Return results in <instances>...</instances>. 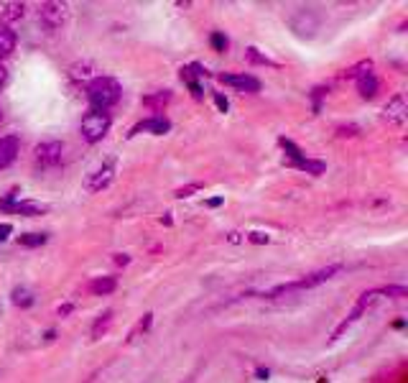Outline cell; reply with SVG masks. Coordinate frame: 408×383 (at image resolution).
I'll list each match as a JSON object with an SVG mask.
<instances>
[{"mask_svg":"<svg viewBox=\"0 0 408 383\" xmlns=\"http://www.w3.org/2000/svg\"><path fill=\"white\" fill-rule=\"evenodd\" d=\"M87 100L92 105V110H110L112 105L120 100V84L112 77H94L87 84Z\"/></svg>","mask_w":408,"mask_h":383,"instance_id":"obj_1","label":"cell"},{"mask_svg":"<svg viewBox=\"0 0 408 383\" xmlns=\"http://www.w3.org/2000/svg\"><path fill=\"white\" fill-rule=\"evenodd\" d=\"M342 269H344L342 263H329V266H324V269H319V271H314V273H309V276L294 281V284H281V286H276V289H270L266 297H268V299H276V297H281V294H291V291H301V289H314V286H319V284L329 281L332 276H337Z\"/></svg>","mask_w":408,"mask_h":383,"instance_id":"obj_2","label":"cell"},{"mask_svg":"<svg viewBox=\"0 0 408 383\" xmlns=\"http://www.w3.org/2000/svg\"><path fill=\"white\" fill-rule=\"evenodd\" d=\"M110 115L105 110H90L87 115L82 118V125H79V131H82V138L87 143H97L107 136L110 131Z\"/></svg>","mask_w":408,"mask_h":383,"instance_id":"obj_3","label":"cell"},{"mask_svg":"<svg viewBox=\"0 0 408 383\" xmlns=\"http://www.w3.org/2000/svg\"><path fill=\"white\" fill-rule=\"evenodd\" d=\"M288 26L291 31L296 34L298 38H311L319 31L322 26V18H319V13L311 8H298L291 18H288Z\"/></svg>","mask_w":408,"mask_h":383,"instance_id":"obj_4","label":"cell"},{"mask_svg":"<svg viewBox=\"0 0 408 383\" xmlns=\"http://www.w3.org/2000/svg\"><path fill=\"white\" fill-rule=\"evenodd\" d=\"M69 18V8L66 3H44L38 8V23L47 28V31H56L62 28Z\"/></svg>","mask_w":408,"mask_h":383,"instance_id":"obj_5","label":"cell"},{"mask_svg":"<svg viewBox=\"0 0 408 383\" xmlns=\"http://www.w3.org/2000/svg\"><path fill=\"white\" fill-rule=\"evenodd\" d=\"M34 159H36V164L41 169H54L64 159V146L59 140H44L34 151Z\"/></svg>","mask_w":408,"mask_h":383,"instance_id":"obj_6","label":"cell"},{"mask_svg":"<svg viewBox=\"0 0 408 383\" xmlns=\"http://www.w3.org/2000/svg\"><path fill=\"white\" fill-rule=\"evenodd\" d=\"M112 179H115V161H107V164H102L100 169H94V171L87 174L84 189H87V192H102Z\"/></svg>","mask_w":408,"mask_h":383,"instance_id":"obj_7","label":"cell"},{"mask_svg":"<svg viewBox=\"0 0 408 383\" xmlns=\"http://www.w3.org/2000/svg\"><path fill=\"white\" fill-rule=\"evenodd\" d=\"M378 297H381V291H368V294H362L360 301H357V304H355V309H353V312H350V317L344 319L342 325H340V328L334 330V335H332L334 340H337V337H342L344 330L350 328V325H355V322H357V319H360L362 314H365V309L370 307V304H372V301H375V299H378Z\"/></svg>","mask_w":408,"mask_h":383,"instance_id":"obj_8","label":"cell"},{"mask_svg":"<svg viewBox=\"0 0 408 383\" xmlns=\"http://www.w3.org/2000/svg\"><path fill=\"white\" fill-rule=\"evenodd\" d=\"M408 115V105H406V97L403 95H393L385 108H383V118L388 123H403Z\"/></svg>","mask_w":408,"mask_h":383,"instance_id":"obj_9","label":"cell"},{"mask_svg":"<svg viewBox=\"0 0 408 383\" xmlns=\"http://www.w3.org/2000/svg\"><path fill=\"white\" fill-rule=\"evenodd\" d=\"M3 210H13V212H18V215H26V217H36L41 212H47L49 207L44 202H31V199H23V202H13V197H8L5 202H3Z\"/></svg>","mask_w":408,"mask_h":383,"instance_id":"obj_10","label":"cell"},{"mask_svg":"<svg viewBox=\"0 0 408 383\" xmlns=\"http://www.w3.org/2000/svg\"><path fill=\"white\" fill-rule=\"evenodd\" d=\"M21 151V140L16 136H3L0 138V169H8Z\"/></svg>","mask_w":408,"mask_h":383,"instance_id":"obj_11","label":"cell"},{"mask_svg":"<svg viewBox=\"0 0 408 383\" xmlns=\"http://www.w3.org/2000/svg\"><path fill=\"white\" fill-rule=\"evenodd\" d=\"M220 82L238 87V90H245V92H258L260 90V82L251 75H220Z\"/></svg>","mask_w":408,"mask_h":383,"instance_id":"obj_12","label":"cell"},{"mask_svg":"<svg viewBox=\"0 0 408 383\" xmlns=\"http://www.w3.org/2000/svg\"><path fill=\"white\" fill-rule=\"evenodd\" d=\"M140 131H151V133H156V136H161V133L171 131V123H168L164 115H156V118H149V121L138 123V125L130 131V136H136V133H140Z\"/></svg>","mask_w":408,"mask_h":383,"instance_id":"obj_13","label":"cell"},{"mask_svg":"<svg viewBox=\"0 0 408 383\" xmlns=\"http://www.w3.org/2000/svg\"><path fill=\"white\" fill-rule=\"evenodd\" d=\"M16 44H18L16 31L10 26H5V23H0V59L13 54V51H16Z\"/></svg>","mask_w":408,"mask_h":383,"instance_id":"obj_14","label":"cell"},{"mask_svg":"<svg viewBox=\"0 0 408 383\" xmlns=\"http://www.w3.org/2000/svg\"><path fill=\"white\" fill-rule=\"evenodd\" d=\"M357 92L365 97V100H372L378 95V77L372 72H365V75L357 77Z\"/></svg>","mask_w":408,"mask_h":383,"instance_id":"obj_15","label":"cell"},{"mask_svg":"<svg viewBox=\"0 0 408 383\" xmlns=\"http://www.w3.org/2000/svg\"><path fill=\"white\" fill-rule=\"evenodd\" d=\"M26 5L23 3H13V0H3L0 3V21H18L23 18Z\"/></svg>","mask_w":408,"mask_h":383,"instance_id":"obj_16","label":"cell"},{"mask_svg":"<svg viewBox=\"0 0 408 383\" xmlns=\"http://www.w3.org/2000/svg\"><path fill=\"white\" fill-rule=\"evenodd\" d=\"M115 286H118V281L112 279V276H100V279H94L92 284H90V291L97 294V297H105V294H112Z\"/></svg>","mask_w":408,"mask_h":383,"instance_id":"obj_17","label":"cell"},{"mask_svg":"<svg viewBox=\"0 0 408 383\" xmlns=\"http://www.w3.org/2000/svg\"><path fill=\"white\" fill-rule=\"evenodd\" d=\"M13 304L23 309L31 307V304H34V294H31L26 286H16V289H13Z\"/></svg>","mask_w":408,"mask_h":383,"instance_id":"obj_18","label":"cell"},{"mask_svg":"<svg viewBox=\"0 0 408 383\" xmlns=\"http://www.w3.org/2000/svg\"><path fill=\"white\" fill-rule=\"evenodd\" d=\"M49 240L47 233H26V235H18V243L26 245V248H36V245H44Z\"/></svg>","mask_w":408,"mask_h":383,"instance_id":"obj_19","label":"cell"},{"mask_svg":"<svg viewBox=\"0 0 408 383\" xmlns=\"http://www.w3.org/2000/svg\"><path fill=\"white\" fill-rule=\"evenodd\" d=\"M168 100H171V92H168V90H161V92H156V95H149V97H146L143 103L151 105V108H156V110H158V108H164Z\"/></svg>","mask_w":408,"mask_h":383,"instance_id":"obj_20","label":"cell"},{"mask_svg":"<svg viewBox=\"0 0 408 383\" xmlns=\"http://www.w3.org/2000/svg\"><path fill=\"white\" fill-rule=\"evenodd\" d=\"M110 317H112L110 309H107L105 314H100V319L94 322V328H92V337H100V332H105V330H107V325H110Z\"/></svg>","mask_w":408,"mask_h":383,"instance_id":"obj_21","label":"cell"},{"mask_svg":"<svg viewBox=\"0 0 408 383\" xmlns=\"http://www.w3.org/2000/svg\"><path fill=\"white\" fill-rule=\"evenodd\" d=\"M372 69V62H360V64H355L353 69H347L344 72V77H350V79H357L360 75H365V72H370Z\"/></svg>","mask_w":408,"mask_h":383,"instance_id":"obj_22","label":"cell"},{"mask_svg":"<svg viewBox=\"0 0 408 383\" xmlns=\"http://www.w3.org/2000/svg\"><path fill=\"white\" fill-rule=\"evenodd\" d=\"M281 146H283V149L288 151V156H291V159H294V164H301V161H304V153H301V151H298L296 146H294V143H291V140L281 138Z\"/></svg>","mask_w":408,"mask_h":383,"instance_id":"obj_23","label":"cell"},{"mask_svg":"<svg viewBox=\"0 0 408 383\" xmlns=\"http://www.w3.org/2000/svg\"><path fill=\"white\" fill-rule=\"evenodd\" d=\"M298 169H304V171H309V174H322L324 171V164L322 161H309V159H304L301 164H296Z\"/></svg>","mask_w":408,"mask_h":383,"instance_id":"obj_24","label":"cell"},{"mask_svg":"<svg viewBox=\"0 0 408 383\" xmlns=\"http://www.w3.org/2000/svg\"><path fill=\"white\" fill-rule=\"evenodd\" d=\"M151 322H153V314H151V312H149V314H146V317H143V319H140V322H138V325H136V330L130 332L128 340H136V337H138L140 332H146V330L151 328Z\"/></svg>","mask_w":408,"mask_h":383,"instance_id":"obj_25","label":"cell"},{"mask_svg":"<svg viewBox=\"0 0 408 383\" xmlns=\"http://www.w3.org/2000/svg\"><path fill=\"white\" fill-rule=\"evenodd\" d=\"M248 59H251V62H255V64H273L268 56H260L258 49H253V47L248 49Z\"/></svg>","mask_w":408,"mask_h":383,"instance_id":"obj_26","label":"cell"},{"mask_svg":"<svg viewBox=\"0 0 408 383\" xmlns=\"http://www.w3.org/2000/svg\"><path fill=\"white\" fill-rule=\"evenodd\" d=\"M212 47H214V51H225L227 49V36H222V34H212Z\"/></svg>","mask_w":408,"mask_h":383,"instance_id":"obj_27","label":"cell"},{"mask_svg":"<svg viewBox=\"0 0 408 383\" xmlns=\"http://www.w3.org/2000/svg\"><path fill=\"white\" fill-rule=\"evenodd\" d=\"M381 294H388V297H406L408 291L406 286H385V289H381Z\"/></svg>","mask_w":408,"mask_h":383,"instance_id":"obj_28","label":"cell"},{"mask_svg":"<svg viewBox=\"0 0 408 383\" xmlns=\"http://www.w3.org/2000/svg\"><path fill=\"white\" fill-rule=\"evenodd\" d=\"M10 233H13V225H10V223H0V243H3V240H8Z\"/></svg>","mask_w":408,"mask_h":383,"instance_id":"obj_29","label":"cell"},{"mask_svg":"<svg viewBox=\"0 0 408 383\" xmlns=\"http://www.w3.org/2000/svg\"><path fill=\"white\" fill-rule=\"evenodd\" d=\"M248 240H251V243H268V235L266 233H251L248 235Z\"/></svg>","mask_w":408,"mask_h":383,"instance_id":"obj_30","label":"cell"},{"mask_svg":"<svg viewBox=\"0 0 408 383\" xmlns=\"http://www.w3.org/2000/svg\"><path fill=\"white\" fill-rule=\"evenodd\" d=\"M199 189V184H192V187H184V189H179L177 192V197H189L192 192H196Z\"/></svg>","mask_w":408,"mask_h":383,"instance_id":"obj_31","label":"cell"},{"mask_svg":"<svg viewBox=\"0 0 408 383\" xmlns=\"http://www.w3.org/2000/svg\"><path fill=\"white\" fill-rule=\"evenodd\" d=\"M214 100H217V108H220V110H222V112H227V108H230V105H227V100H225L222 95H217V97H214Z\"/></svg>","mask_w":408,"mask_h":383,"instance_id":"obj_32","label":"cell"},{"mask_svg":"<svg viewBox=\"0 0 408 383\" xmlns=\"http://www.w3.org/2000/svg\"><path fill=\"white\" fill-rule=\"evenodd\" d=\"M5 79H8V72H5V66L0 64V90H3V84H5Z\"/></svg>","mask_w":408,"mask_h":383,"instance_id":"obj_33","label":"cell"},{"mask_svg":"<svg viewBox=\"0 0 408 383\" xmlns=\"http://www.w3.org/2000/svg\"><path fill=\"white\" fill-rule=\"evenodd\" d=\"M268 368H258V378H263V381H266V378H268Z\"/></svg>","mask_w":408,"mask_h":383,"instance_id":"obj_34","label":"cell"},{"mask_svg":"<svg viewBox=\"0 0 408 383\" xmlns=\"http://www.w3.org/2000/svg\"><path fill=\"white\" fill-rule=\"evenodd\" d=\"M115 261H118V263H128L130 258L125 256V253H118V258H115Z\"/></svg>","mask_w":408,"mask_h":383,"instance_id":"obj_35","label":"cell"},{"mask_svg":"<svg viewBox=\"0 0 408 383\" xmlns=\"http://www.w3.org/2000/svg\"><path fill=\"white\" fill-rule=\"evenodd\" d=\"M222 205V199H220V197H217V199H209V207H220Z\"/></svg>","mask_w":408,"mask_h":383,"instance_id":"obj_36","label":"cell"},{"mask_svg":"<svg viewBox=\"0 0 408 383\" xmlns=\"http://www.w3.org/2000/svg\"><path fill=\"white\" fill-rule=\"evenodd\" d=\"M0 121H3V110H0Z\"/></svg>","mask_w":408,"mask_h":383,"instance_id":"obj_37","label":"cell"},{"mask_svg":"<svg viewBox=\"0 0 408 383\" xmlns=\"http://www.w3.org/2000/svg\"><path fill=\"white\" fill-rule=\"evenodd\" d=\"M0 312H3V307H0Z\"/></svg>","mask_w":408,"mask_h":383,"instance_id":"obj_38","label":"cell"}]
</instances>
